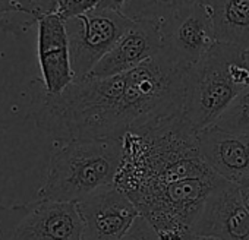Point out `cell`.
<instances>
[{
	"label": "cell",
	"instance_id": "obj_3",
	"mask_svg": "<svg viewBox=\"0 0 249 240\" xmlns=\"http://www.w3.org/2000/svg\"><path fill=\"white\" fill-rule=\"evenodd\" d=\"M246 88H249V68L245 50L215 43L201 60L186 69L183 116L196 132H201L213 126Z\"/></svg>",
	"mask_w": 249,
	"mask_h": 240
},
{
	"label": "cell",
	"instance_id": "obj_13",
	"mask_svg": "<svg viewBox=\"0 0 249 240\" xmlns=\"http://www.w3.org/2000/svg\"><path fill=\"white\" fill-rule=\"evenodd\" d=\"M199 150L207 166L221 179L239 186L249 174V137L213 125L199 132Z\"/></svg>",
	"mask_w": 249,
	"mask_h": 240
},
{
	"label": "cell",
	"instance_id": "obj_9",
	"mask_svg": "<svg viewBox=\"0 0 249 240\" xmlns=\"http://www.w3.org/2000/svg\"><path fill=\"white\" fill-rule=\"evenodd\" d=\"M82 240H122L140 215L129 196L116 185L104 186L76 204Z\"/></svg>",
	"mask_w": 249,
	"mask_h": 240
},
{
	"label": "cell",
	"instance_id": "obj_25",
	"mask_svg": "<svg viewBox=\"0 0 249 240\" xmlns=\"http://www.w3.org/2000/svg\"><path fill=\"white\" fill-rule=\"evenodd\" d=\"M245 62H246V65H248V68H249V49L245 50Z\"/></svg>",
	"mask_w": 249,
	"mask_h": 240
},
{
	"label": "cell",
	"instance_id": "obj_1",
	"mask_svg": "<svg viewBox=\"0 0 249 240\" xmlns=\"http://www.w3.org/2000/svg\"><path fill=\"white\" fill-rule=\"evenodd\" d=\"M120 141L122 158L114 185L134 204L164 185L215 176L201 155L199 132L183 114L131 129Z\"/></svg>",
	"mask_w": 249,
	"mask_h": 240
},
{
	"label": "cell",
	"instance_id": "obj_24",
	"mask_svg": "<svg viewBox=\"0 0 249 240\" xmlns=\"http://www.w3.org/2000/svg\"><path fill=\"white\" fill-rule=\"evenodd\" d=\"M239 186H240V188H246V189H249V174H248V176L240 182V185H239Z\"/></svg>",
	"mask_w": 249,
	"mask_h": 240
},
{
	"label": "cell",
	"instance_id": "obj_8",
	"mask_svg": "<svg viewBox=\"0 0 249 240\" xmlns=\"http://www.w3.org/2000/svg\"><path fill=\"white\" fill-rule=\"evenodd\" d=\"M163 53L176 65L191 68L217 43L208 5L201 0L163 21Z\"/></svg>",
	"mask_w": 249,
	"mask_h": 240
},
{
	"label": "cell",
	"instance_id": "obj_5",
	"mask_svg": "<svg viewBox=\"0 0 249 240\" xmlns=\"http://www.w3.org/2000/svg\"><path fill=\"white\" fill-rule=\"evenodd\" d=\"M186 69L161 51L126 73L122 107L124 134L153 120L183 114Z\"/></svg>",
	"mask_w": 249,
	"mask_h": 240
},
{
	"label": "cell",
	"instance_id": "obj_17",
	"mask_svg": "<svg viewBox=\"0 0 249 240\" xmlns=\"http://www.w3.org/2000/svg\"><path fill=\"white\" fill-rule=\"evenodd\" d=\"M214 125L229 134L249 137V88L230 103Z\"/></svg>",
	"mask_w": 249,
	"mask_h": 240
},
{
	"label": "cell",
	"instance_id": "obj_16",
	"mask_svg": "<svg viewBox=\"0 0 249 240\" xmlns=\"http://www.w3.org/2000/svg\"><path fill=\"white\" fill-rule=\"evenodd\" d=\"M201 0H128L122 14L131 18L132 21L138 19H160L166 21L183 9L195 5Z\"/></svg>",
	"mask_w": 249,
	"mask_h": 240
},
{
	"label": "cell",
	"instance_id": "obj_15",
	"mask_svg": "<svg viewBox=\"0 0 249 240\" xmlns=\"http://www.w3.org/2000/svg\"><path fill=\"white\" fill-rule=\"evenodd\" d=\"M62 0H19L18 12L15 15L0 19V28L14 35L25 34L34 25H38L40 19L56 14Z\"/></svg>",
	"mask_w": 249,
	"mask_h": 240
},
{
	"label": "cell",
	"instance_id": "obj_23",
	"mask_svg": "<svg viewBox=\"0 0 249 240\" xmlns=\"http://www.w3.org/2000/svg\"><path fill=\"white\" fill-rule=\"evenodd\" d=\"M188 240H221V239L211 237V236H198V234H192Z\"/></svg>",
	"mask_w": 249,
	"mask_h": 240
},
{
	"label": "cell",
	"instance_id": "obj_11",
	"mask_svg": "<svg viewBox=\"0 0 249 240\" xmlns=\"http://www.w3.org/2000/svg\"><path fill=\"white\" fill-rule=\"evenodd\" d=\"M192 234L221 240H249V214L237 185L224 180L210 193Z\"/></svg>",
	"mask_w": 249,
	"mask_h": 240
},
{
	"label": "cell",
	"instance_id": "obj_21",
	"mask_svg": "<svg viewBox=\"0 0 249 240\" xmlns=\"http://www.w3.org/2000/svg\"><path fill=\"white\" fill-rule=\"evenodd\" d=\"M126 3H128V0H101L98 8L107 9V11H114V12H122Z\"/></svg>",
	"mask_w": 249,
	"mask_h": 240
},
{
	"label": "cell",
	"instance_id": "obj_10",
	"mask_svg": "<svg viewBox=\"0 0 249 240\" xmlns=\"http://www.w3.org/2000/svg\"><path fill=\"white\" fill-rule=\"evenodd\" d=\"M163 21L138 19L122 35L114 47L97 63L88 76L111 78L141 66L163 50Z\"/></svg>",
	"mask_w": 249,
	"mask_h": 240
},
{
	"label": "cell",
	"instance_id": "obj_22",
	"mask_svg": "<svg viewBox=\"0 0 249 240\" xmlns=\"http://www.w3.org/2000/svg\"><path fill=\"white\" fill-rule=\"evenodd\" d=\"M240 196H242V202H243V205H245V208H246V211L249 214V189L240 188Z\"/></svg>",
	"mask_w": 249,
	"mask_h": 240
},
{
	"label": "cell",
	"instance_id": "obj_14",
	"mask_svg": "<svg viewBox=\"0 0 249 240\" xmlns=\"http://www.w3.org/2000/svg\"><path fill=\"white\" fill-rule=\"evenodd\" d=\"M208 5L217 43L249 49V0H204Z\"/></svg>",
	"mask_w": 249,
	"mask_h": 240
},
{
	"label": "cell",
	"instance_id": "obj_12",
	"mask_svg": "<svg viewBox=\"0 0 249 240\" xmlns=\"http://www.w3.org/2000/svg\"><path fill=\"white\" fill-rule=\"evenodd\" d=\"M37 28V54L43 88L49 95H56L75 81L65 21L57 14H52L41 18Z\"/></svg>",
	"mask_w": 249,
	"mask_h": 240
},
{
	"label": "cell",
	"instance_id": "obj_4",
	"mask_svg": "<svg viewBox=\"0 0 249 240\" xmlns=\"http://www.w3.org/2000/svg\"><path fill=\"white\" fill-rule=\"evenodd\" d=\"M120 158V139L62 144L50 157L38 198L78 204L95 190L114 185Z\"/></svg>",
	"mask_w": 249,
	"mask_h": 240
},
{
	"label": "cell",
	"instance_id": "obj_6",
	"mask_svg": "<svg viewBox=\"0 0 249 240\" xmlns=\"http://www.w3.org/2000/svg\"><path fill=\"white\" fill-rule=\"evenodd\" d=\"M0 240H82L78 206L43 198L0 205Z\"/></svg>",
	"mask_w": 249,
	"mask_h": 240
},
{
	"label": "cell",
	"instance_id": "obj_19",
	"mask_svg": "<svg viewBox=\"0 0 249 240\" xmlns=\"http://www.w3.org/2000/svg\"><path fill=\"white\" fill-rule=\"evenodd\" d=\"M122 240H160V237L153 225L142 215H138L132 227Z\"/></svg>",
	"mask_w": 249,
	"mask_h": 240
},
{
	"label": "cell",
	"instance_id": "obj_2",
	"mask_svg": "<svg viewBox=\"0 0 249 240\" xmlns=\"http://www.w3.org/2000/svg\"><path fill=\"white\" fill-rule=\"evenodd\" d=\"M126 73L111 78L75 79L60 94L43 97L34 110L40 131L56 142L122 139V107Z\"/></svg>",
	"mask_w": 249,
	"mask_h": 240
},
{
	"label": "cell",
	"instance_id": "obj_18",
	"mask_svg": "<svg viewBox=\"0 0 249 240\" xmlns=\"http://www.w3.org/2000/svg\"><path fill=\"white\" fill-rule=\"evenodd\" d=\"M100 3H101V0H62V3L56 14L65 21V19L97 9Z\"/></svg>",
	"mask_w": 249,
	"mask_h": 240
},
{
	"label": "cell",
	"instance_id": "obj_7",
	"mask_svg": "<svg viewBox=\"0 0 249 240\" xmlns=\"http://www.w3.org/2000/svg\"><path fill=\"white\" fill-rule=\"evenodd\" d=\"M132 24L122 12L100 8L65 19L75 79L88 76Z\"/></svg>",
	"mask_w": 249,
	"mask_h": 240
},
{
	"label": "cell",
	"instance_id": "obj_20",
	"mask_svg": "<svg viewBox=\"0 0 249 240\" xmlns=\"http://www.w3.org/2000/svg\"><path fill=\"white\" fill-rule=\"evenodd\" d=\"M19 0H0V19L18 12Z\"/></svg>",
	"mask_w": 249,
	"mask_h": 240
}]
</instances>
